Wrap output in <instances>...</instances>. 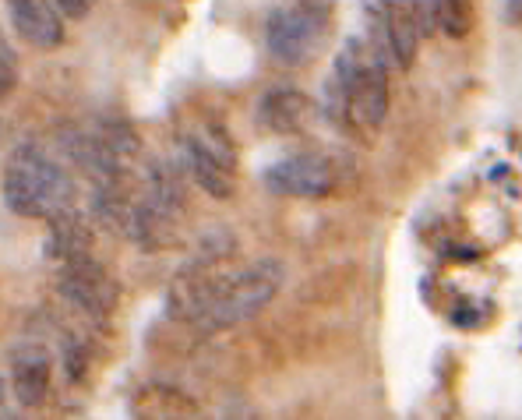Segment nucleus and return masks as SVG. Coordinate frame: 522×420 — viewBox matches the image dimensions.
Wrapping results in <instances>:
<instances>
[{
	"instance_id": "nucleus-1",
	"label": "nucleus",
	"mask_w": 522,
	"mask_h": 420,
	"mask_svg": "<svg viewBox=\"0 0 522 420\" xmlns=\"http://www.w3.org/2000/svg\"><path fill=\"white\" fill-rule=\"evenodd\" d=\"M388 64L371 43L346 39L329 82L332 120H343L346 128L378 131L388 117Z\"/></svg>"
},
{
	"instance_id": "nucleus-2",
	"label": "nucleus",
	"mask_w": 522,
	"mask_h": 420,
	"mask_svg": "<svg viewBox=\"0 0 522 420\" xmlns=\"http://www.w3.org/2000/svg\"><path fill=\"white\" fill-rule=\"evenodd\" d=\"M75 177L39 142H18L4 163V205L22 219H53L75 209Z\"/></svg>"
},
{
	"instance_id": "nucleus-3",
	"label": "nucleus",
	"mask_w": 522,
	"mask_h": 420,
	"mask_svg": "<svg viewBox=\"0 0 522 420\" xmlns=\"http://www.w3.org/2000/svg\"><path fill=\"white\" fill-rule=\"evenodd\" d=\"M283 283H286V269L283 262L272 255L254 258V262L240 265V269H226L216 293H212L209 311H205L202 322L194 325V329L223 332L247 322V318H254L258 311L269 308L272 297L283 290Z\"/></svg>"
},
{
	"instance_id": "nucleus-4",
	"label": "nucleus",
	"mask_w": 522,
	"mask_h": 420,
	"mask_svg": "<svg viewBox=\"0 0 522 420\" xmlns=\"http://www.w3.org/2000/svg\"><path fill=\"white\" fill-rule=\"evenodd\" d=\"M187 212L184 180L170 159H156L142 180V191L135 198V216L127 226V237L142 251H163L177 240L180 219Z\"/></svg>"
},
{
	"instance_id": "nucleus-5",
	"label": "nucleus",
	"mask_w": 522,
	"mask_h": 420,
	"mask_svg": "<svg viewBox=\"0 0 522 420\" xmlns=\"http://www.w3.org/2000/svg\"><path fill=\"white\" fill-rule=\"evenodd\" d=\"M329 0H290L279 4L265 22V46L272 60L286 68H300L321 50L329 36Z\"/></svg>"
},
{
	"instance_id": "nucleus-6",
	"label": "nucleus",
	"mask_w": 522,
	"mask_h": 420,
	"mask_svg": "<svg viewBox=\"0 0 522 420\" xmlns=\"http://www.w3.org/2000/svg\"><path fill=\"white\" fill-rule=\"evenodd\" d=\"M57 290L71 308L96 318V322L110 318L113 311H117V300H120L117 279L106 272V265L99 262L92 251L57 265Z\"/></svg>"
},
{
	"instance_id": "nucleus-7",
	"label": "nucleus",
	"mask_w": 522,
	"mask_h": 420,
	"mask_svg": "<svg viewBox=\"0 0 522 420\" xmlns=\"http://www.w3.org/2000/svg\"><path fill=\"white\" fill-rule=\"evenodd\" d=\"M420 39H424V29H420L413 0H374L371 8L374 53H381L392 68L410 71L420 53Z\"/></svg>"
},
{
	"instance_id": "nucleus-8",
	"label": "nucleus",
	"mask_w": 522,
	"mask_h": 420,
	"mask_svg": "<svg viewBox=\"0 0 522 420\" xmlns=\"http://www.w3.org/2000/svg\"><path fill=\"white\" fill-rule=\"evenodd\" d=\"M265 188L283 198H325L336 188V166L321 152H293L261 173Z\"/></svg>"
},
{
	"instance_id": "nucleus-9",
	"label": "nucleus",
	"mask_w": 522,
	"mask_h": 420,
	"mask_svg": "<svg viewBox=\"0 0 522 420\" xmlns=\"http://www.w3.org/2000/svg\"><path fill=\"white\" fill-rule=\"evenodd\" d=\"M8 382L15 392V403L25 410H36L46 403L53 385V357L43 343L22 339L8 350Z\"/></svg>"
},
{
	"instance_id": "nucleus-10",
	"label": "nucleus",
	"mask_w": 522,
	"mask_h": 420,
	"mask_svg": "<svg viewBox=\"0 0 522 420\" xmlns=\"http://www.w3.org/2000/svg\"><path fill=\"white\" fill-rule=\"evenodd\" d=\"M180 152H184V170L191 173V180L205 195L219 198V202L237 195V166L226 163V159L205 142L202 131L187 135L184 142H180Z\"/></svg>"
},
{
	"instance_id": "nucleus-11",
	"label": "nucleus",
	"mask_w": 522,
	"mask_h": 420,
	"mask_svg": "<svg viewBox=\"0 0 522 420\" xmlns=\"http://www.w3.org/2000/svg\"><path fill=\"white\" fill-rule=\"evenodd\" d=\"M4 4H8L11 29L36 50H57L68 39V29H64L68 18L53 0H4Z\"/></svg>"
},
{
	"instance_id": "nucleus-12",
	"label": "nucleus",
	"mask_w": 522,
	"mask_h": 420,
	"mask_svg": "<svg viewBox=\"0 0 522 420\" xmlns=\"http://www.w3.org/2000/svg\"><path fill=\"white\" fill-rule=\"evenodd\" d=\"M311 96L297 85H272L265 96L258 99V124L269 135L290 138L311 124Z\"/></svg>"
},
{
	"instance_id": "nucleus-13",
	"label": "nucleus",
	"mask_w": 522,
	"mask_h": 420,
	"mask_svg": "<svg viewBox=\"0 0 522 420\" xmlns=\"http://www.w3.org/2000/svg\"><path fill=\"white\" fill-rule=\"evenodd\" d=\"M50 230H46V258L53 265L68 262V258H78V255H89L92 251V233H89V223L78 216L75 209L68 212H57L53 219H46Z\"/></svg>"
},
{
	"instance_id": "nucleus-14",
	"label": "nucleus",
	"mask_w": 522,
	"mask_h": 420,
	"mask_svg": "<svg viewBox=\"0 0 522 420\" xmlns=\"http://www.w3.org/2000/svg\"><path fill=\"white\" fill-rule=\"evenodd\" d=\"M135 410L145 420H194L198 417V406L187 396H180L177 389H166V385H145L135 396Z\"/></svg>"
},
{
	"instance_id": "nucleus-15",
	"label": "nucleus",
	"mask_w": 522,
	"mask_h": 420,
	"mask_svg": "<svg viewBox=\"0 0 522 420\" xmlns=\"http://www.w3.org/2000/svg\"><path fill=\"white\" fill-rule=\"evenodd\" d=\"M473 0H441V15H438V32L448 39H466L473 32Z\"/></svg>"
},
{
	"instance_id": "nucleus-16",
	"label": "nucleus",
	"mask_w": 522,
	"mask_h": 420,
	"mask_svg": "<svg viewBox=\"0 0 522 420\" xmlns=\"http://www.w3.org/2000/svg\"><path fill=\"white\" fill-rule=\"evenodd\" d=\"M0 68H4L0 96H11L18 85V53H15V46H11V39H4V46H0Z\"/></svg>"
},
{
	"instance_id": "nucleus-17",
	"label": "nucleus",
	"mask_w": 522,
	"mask_h": 420,
	"mask_svg": "<svg viewBox=\"0 0 522 420\" xmlns=\"http://www.w3.org/2000/svg\"><path fill=\"white\" fill-rule=\"evenodd\" d=\"M60 360H64V371H68L71 382H78L85 371V343L82 339H68V343L60 346Z\"/></svg>"
},
{
	"instance_id": "nucleus-18",
	"label": "nucleus",
	"mask_w": 522,
	"mask_h": 420,
	"mask_svg": "<svg viewBox=\"0 0 522 420\" xmlns=\"http://www.w3.org/2000/svg\"><path fill=\"white\" fill-rule=\"evenodd\" d=\"M413 8H417V18H420V29H424V36L438 32L441 0H413Z\"/></svg>"
},
{
	"instance_id": "nucleus-19",
	"label": "nucleus",
	"mask_w": 522,
	"mask_h": 420,
	"mask_svg": "<svg viewBox=\"0 0 522 420\" xmlns=\"http://www.w3.org/2000/svg\"><path fill=\"white\" fill-rule=\"evenodd\" d=\"M53 4L64 11V18H68V22H82V18L92 11V0H53Z\"/></svg>"
},
{
	"instance_id": "nucleus-20",
	"label": "nucleus",
	"mask_w": 522,
	"mask_h": 420,
	"mask_svg": "<svg viewBox=\"0 0 522 420\" xmlns=\"http://www.w3.org/2000/svg\"><path fill=\"white\" fill-rule=\"evenodd\" d=\"M501 22L519 29L522 25V0H505V8H501Z\"/></svg>"
}]
</instances>
